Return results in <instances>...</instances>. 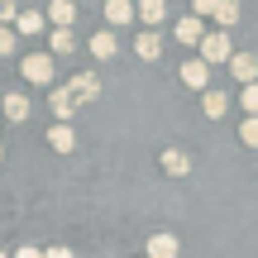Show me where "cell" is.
Here are the masks:
<instances>
[{
	"label": "cell",
	"mask_w": 258,
	"mask_h": 258,
	"mask_svg": "<svg viewBox=\"0 0 258 258\" xmlns=\"http://www.w3.org/2000/svg\"><path fill=\"white\" fill-rule=\"evenodd\" d=\"M15 48H19V34H15V29H5V24H0V57H10Z\"/></svg>",
	"instance_id": "22"
},
{
	"label": "cell",
	"mask_w": 258,
	"mask_h": 258,
	"mask_svg": "<svg viewBox=\"0 0 258 258\" xmlns=\"http://www.w3.org/2000/svg\"><path fill=\"white\" fill-rule=\"evenodd\" d=\"M48 48H53V57H67V53L77 48L72 29H53V34H48Z\"/></svg>",
	"instance_id": "20"
},
{
	"label": "cell",
	"mask_w": 258,
	"mask_h": 258,
	"mask_svg": "<svg viewBox=\"0 0 258 258\" xmlns=\"http://www.w3.org/2000/svg\"><path fill=\"white\" fill-rule=\"evenodd\" d=\"M201 110H206V120H225V115H230V96L225 91H201Z\"/></svg>",
	"instance_id": "10"
},
{
	"label": "cell",
	"mask_w": 258,
	"mask_h": 258,
	"mask_svg": "<svg viewBox=\"0 0 258 258\" xmlns=\"http://www.w3.org/2000/svg\"><path fill=\"white\" fill-rule=\"evenodd\" d=\"M48 29V15H38V10H19V19H15V34H43Z\"/></svg>",
	"instance_id": "15"
},
{
	"label": "cell",
	"mask_w": 258,
	"mask_h": 258,
	"mask_svg": "<svg viewBox=\"0 0 258 258\" xmlns=\"http://www.w3.org/2000/svg\"><path fill=\"white\" fill-rule=\"evenodd\" d=\"M177 253H182L177 234H153V239H148V249H144V258H177Z\"/></svg>",
	"instance_id": "13"
},
{
	"label": "cell",
	"mask_w": 258,
	"mask_h": 258,
	"mask_svg": "<svg viewBox=\"0 0 258 258\" xmlns=\"http://www.w3.org/2000/svg\"><path fill=\"white\" fill-rule=\"evenodd\" d=\"M48 110H53V120H57V124H72V115L82 110V101H77L67 86H53V91H48Z\"/></svg>",
	"instance_id": "3"
},
{
	"label": "cell",
	"mask_w": 258,
	"mask_h": 258,
	"mask_svg": "<svg viewBox=\"0 0 258 258\" xmlns=\"http://www.w3.org/2000/svg\"><path fill=\"white\" fill-rule=\"evenodd\" d=\"M15 19H19V5H15V0H0V24L15 29Z\"/></svg>",
	"instance_id": "24"
},
{
	"label": "cell",
	"mask_w": 258,
	"mask_h": 258,
	"mask_svg": "<svg viewBox=\"0 0 258 258\" xmlns=\"http://www.w3.org/2000/svg\"><path fill=\"white\" fill-rule=\"evenodd\" d=\"M0 158H5V144H0Z\"/></svg>",
	"instance_id": "28"
},
{
	"label": "cell",
	"mask_w": 258,
	"mask_h": 258,
	"mask_svg": "<svg viewBox=\"0 0 258 258\" xmlns=\"http://www.w3.org/2000/svg\"><path fill=\"white\" fill-rule=\"evenodd\" d=\"M239 15H244L239 0H220V10H215V29H225V34H230V29L239 24Z\"/></svg>",
	"instance_id": "19"
},
{
	"label": "cell",
	"mask_w": 258,
	"mask_h": 258,
	"mask_svg": "<svg viewBox=\"0 0 258 258\" xmlns=\"http://www.w3.org/2000/svg\"><path fill=\"white\" fill-rule=\"evenodd\" d=\"M182 86L211 91V62H206V57H186V62H182Z\"/></svg>",
	"instance_id": "5"
},
{
	"label": "cell",
	"mask_w": 258,
	"mask_h": 258,
	"mask_svg": "<svg viewBox=\"0 0 258 258\" xmlns=\"http://www.w3.org/2000/svg\"><path fill=\"white\" fill-rule=\"evenodd\" d=\"M139 19H144V29H158L167 19V0H139Z\"/></svg>",
	"instance_id": "16"
},
{
	"label": "cell",
	"mask_w": 258,
	"mask_h": 258,
	"mask_svg": "<svg viewBox=\"0 0 258 258\" xmlns=\"http://www.w3.org/2000/svg\"><path fill=\"white\" fill-rule=\"evenodd\" d=\"M239 144L244 148H258V115H249V120L239 124Z\"/></svg>",
	"instance_id": "21"
},
{
	"label": "cell",
	"mask_w": 258,
	"mask_h": 258,
	"mask_svg": "<svg viewBox=\"0 0 258 258\" xmlns=\"http://www.w3.org/2000/svg\"><path fill=\"white\" fill-rule=\"evenodd\" d=\"M163 172L167 177H186L191 172V153L186 148H163Z\"/></svg>",
	"instance_id": "12"
},
{
	"label": "cell",
	"mask_w": 258,
	"mask_h": 258,
	"mask_svg": "<svg viewBox=\"0 0 258 258\" xmlns=\"http://www.w3.org/2000/svg\"><path fill=\"white\" fill-rule=\"evenodd\" d=\"M230 77H234L239 86H253V82H258V57H253V53H234V57H230Z\"/></svg>",
	"instance_id": "7"
},
{
	"label": "cell",
	"mask_w": 258,
	"mask_h": 258,
	"mask_svg": "<svg viewBox=\"0 0 258 258\" xmlns=\"http://www.w3.org/2000/svg\"><path fill=\"white\" fill-rule=\"evenodd\" d=\"M48 258H77L72 249H48Z\"/></svg>",
	"instance_id": "27"
},
{
	"label": "cell",
	"mask_w": 258,
	"mask_h": 258,
	"mask_svg": "<svg viewBox=\"0 0 258 258\" xmlns=\"http://www.w3.org/2000/svg\"><path fill=\"white\" fill-rule=\"evenodd\" d=\"M0 110H5V120H15V124H24V120H29V110H34V105H29V96H24V91H10L5 101H0Z\"/></svg>",
	"instance_id": "11"
},
{
	"label": "cell",
	"mask_w": 258,
	"mask_h": 258,
	"mask_svg": "<svg viewBox=\"0 0 258 258\" xmlns=\"http://www.w3.org/2000/svg\"><path fill=\"white\" fill-rule=\"evenodd\" d=\"M67 91L86 105V101H96V96H101V77H96V72H72V77H67Z\"/></svg>",
	"instance_id": "6"
},
{
	"label": "cell",
	"mask_w": 258,
	"mask_h": 258,
	"mask_svg": "<svg viewBox=\"0 0 258 258\" xmlns=\"http://www.w3.org/2000/svg\"><path fill=\"white\" fill-rule=\"evenodd\" d=\"M15 258H48V249H29V244H24V249H19Z\"/></svg>",
	"instance_id": "26"
},
{
	"label": "cell",
	"mask_w": 258,
	"mask_h": 258,
	"mask_svg": "<svg viewBox=\"0 0 258 258\" xmlns=\"http://www.w3.org/2000/svg\"><path fill=\"white\" fill-rule=\"evenodd\" d=\"M239 105H244L249 115H258V82H253V86H244V91H239Z\"/></svg>",
	"instance_id": "23"
},
{
	"label": "cell",
	"mask_w": 258,
	"mask_h": 258,
	"mask_svg": "<svg viewBox=\"0 0 258 258\" xmlns=\"http://www.w3.org/2000/svg\"><path fill=\"white\" fill-rule=\"evenodd\" d=\"M48 24L53 29H72L77 24V5L72 0H48Z\"/></svg>",
	"instance_id": "9"
},
{
	"label": "cell",
	"mask_w": 258,
	"mask_h": 258,
	"mask_svg": "<svg viewBox=\"0 0 258 258\" xmlns=\"http://www.w3.org/2000/svg\"><path fill=\"white\" fill-rule=\"evenodd\" d=\"M215 10H220V0H191V15L196 19H206V15L215 19Z\"/></svg>",
	"instance_id": "25"
},
{
	"label": "cell",
	"mask_w": 258,
	"mask_h": 258,
	"mask_svg": "<svg viewBox=\"0 0 258 258\" xmlns=\"http://www.w3.org/2000/svg\"><path fill=\"white\" fill-rule=\"evenodd\" d=\"M115 48H120V38H115L110 29H101V34L91 38V57H101V62H110V57H115Z\"/></svg>",
	"instance_id": "18"
},
{
	"label": "cell",
	"mask_w": 258,
	"mask_h": 258,
	"mask_svg": "<svg viewBox=\"0 0 258 258\" xmlns=\"http://www.w3.org/2000/svg\"><path fill=\"white\" fill-rule=\"evenodd\" d=\"M48 148H57V153H72V148H77L72 124H53V129H48Z\"/></svg>",
	"instance_id": "17"
},
{
	"label": "cell",
	"mask_w": 258,
	"mask_h": 258,
	"mask_svg": "<svg viewBox=\"0 0 258 258\" xmlns=\"http://www.w3.org/2000/svg\"><path fill=\"white\" fill-rule=\"evenodd\" d=\"M0 258H15V253H0Z\"/></svg>",
	"instance_id": "29"
},
{
	"label": "cell",
	"mask_w": 258,
	"mask_h": 258,
	"mask_svg": "<svg viewBox=\"0 0 258 258\" xmlns=\"http://www.w3.org/2000/svg\"><path fill=\"white\" fill-rule=\"evenodd\" d=\"M19 77L29 86H53V53H29L19 62Z\"/></svg>",
	"instance_id": "1"
},
{
	"label": "cell",
	"mask_w": 258,
	"mask_h": 258,
	"mask_svg": "<svg viewBox=\"0 0 258 258\" xmlns=\"http://www.w3.org/2000/svg\"><path fill=\"white\" fill-rule=\"evenodd\" d=\"M134 53L144 57V62H153V57H163V38H158L153 29H144V34H134Z\"/></svg>",
	"instance_id": "14"
},
{
	"label": "cell",
	"mask_w": 258,
	"mask_h": 258,
	"mask_svg": "<svg viewBox=\"0 0 258 258\" xmlns=\"http://www.w3.org/2000/svg\"><path fill=\"white\" fill-rule=\"evenodd\" d=\"M105 19H110L115 29H124V24L139 19V5H134V0H105Z\"/></svg>",
	"instance_id": "8"
},
{
	"label": "cell",
	"mask_w": 258,
	"mask_h": 258,
	"mask_svg": "<svg viewBox=\"0 0 258 258\" xmlns=\"http://www.w3.org/2000/svg\"><path fill=\"white\" fill-rule=\"evenodd\" d=\"M206 34H211V29H206L196 15H186V19H177V24H172V38H177L182 48H201V43H206Z\"/></svg>",
	"instance_id": "4"
},
{
	"label": "cell",
	"mask_w": 258,
	"mask_h": 258,
	"mask_svg": "<svg viewBox=\"0 0 258 258\" xmlns=\"http://www.w3.org/2000/svg\"><path fill=\"white\" fill-rule=\"evenodd\" d=\"M201 57H206L211 67L230 62V57H234V43H230V34H225V29H211V34H206V43H201Z\"/></svg>",
	"instance_id": "2"
}]
</instances>
